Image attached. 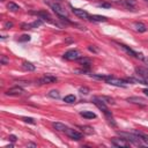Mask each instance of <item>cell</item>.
Segmentation results:
<instances>
[{"label": "cell", "instance_id": "cell-1", "mask_svg": "<svg viewBox=\"0 0 148 148\" xmlns=\"http://www.w3.org/2000/svg\"><path fill=\"white\" fill-rule=\"evenodd\" d=\"M118 135L125 140H127L130 143L134 145H141V141L139 140L138 135L135 133H128V132H118Z\"/></svg>", "mask_w": 148, "mask_h": 148}, {"label": "cell", "instance_id": "cell-2", "mask_svg": "<svg viewBox=\"0 0 148 148\" xmlns=\"http://www.w3.org/2000/svg\"><path fill=\"white\" fill-rule=\"evenodd\" d=\"M51 7L53 9V12L59 16V17H68V14H67V10L60 5V3H57V2H53L51 3Z\"/></svg>", "mask_w": 148, "mask_h": 148}, {"label": "cell", "instance_id": "cell-3", "mask_svg": "<svg viewBox=\"0 0 148 148\" xmlns=\"http://www.w3.org/2000/svg\"><path fill=\"white\" fill-rule=\"evenodd\" d=\"M92 103H94L98 109H101V110L105 113V116H111V112L109 111V109H108V106H106V103H104L102 99H99L98 96L92 97Z\"/></svg>", "mask_w": 148, "mask_h": 148}, {"label": "cell", "instance_id": "cell-4", "mask_svg": "<svg viewBox=\"0 0 148 148\" xmlns=\"http://www.w3.org/2000/svg\"><path fill=\"white\" fill-rule=\"evenodd\" d=\"M106 83L111 84V86H116V87H125L126 86V80H121V79H117V77H113L110 75V77L105 81Z\"/></svg>", "mask_w": 148, "mask_h": 148}, {"label": "cell", "instance_id": "cell-5", "mask_svg": "<svg viewBox=\"0 0 148 148\" xmlns=\"http://www.w3.org/2000/svg\"><path fill=\"white\" fill-rule=\"evenodd\" d=\"M64 58L67 60H79L81 58V53L77 50H69L64 54Z\"/></svg>", "mask_w": 148, "mask_h": 148}, {"label": "cell", "instance_id": "cell-6", "mask_svg": "<svg viewBox=\"0 0 148 148\" xmlns=\"http://www.w3.org/2000/svg\"><path fill=\"white\" fill-rule=\"evenodd\" d=\"M24 92V89L20 86H15L13 88H9L7 91H6V95H9V96H16V95H22Z\"/></svg>", "mask_w": 148, "mask_h": 148}, {"label": "cell", "instance_id": "cell-7", "mask_svg": "<svg viewBox=\"0 0 148 148\" xmlns=\"http://www.w3.org/2000/svg\"><path fill=\"white\" fill-rule=\"evenodd\" d=\"M111 142L116 147H128L130 146V142L127 140L123 139V138H120V139L119 138H113V139H111Z\"/></svg>", "mask_w": 148, "mask_h": 148}, {"label": "cell", "instance_id": "cell-8", "mask_svg": "<svg viewBox=\"0 0 148 148\" xmlns=\"http://www.w3.org/2000/svg\"><path fill=\"white\" fill-rule=\"evenodd\" d=\"M66 134L73 140H81L82 139V133H80V132H77V131H75L73 128H67L66 130Z\"/></svg>", "mask_w": 148, "mask_h": 148}, {"label": "cell", "instance_id": "cell-9", "mask_svg": "<svg viewBox=\"0 0 148 148\" xmlns=\"http://www.w3.org/2000/svg\"><path fill=\"white\" fill-rule=\"evenodd\" d=\"M127 102L130 103H133V104H139V105H146L147 104V101L142 97H138V96H133V97H128L126 99Z\"/></svg>", "mask_w": 148, "mask_h": 148}, {"label": "cell", "instance_id": "cell-10", "mask_svg": "<svg viewBox=\"0 0 148 148\" xmlns=\"http://www.w3.org/2000/svg\"><path fill=\"white\" fill-rule=\"evenodd\" d=\"M72 12L74 13V15H76L77 17H81V18H89V14L83 10V9H80V8H72Z\"/></svg>", "mask_w": 148, "mask_h": 148}, {"label": "cell", "instance_id": "cell-11", "mask_svg": "<svg viewBox=\"0 0 148 148\" xmlns=\"http://www.w3.org/2000/svg\"><path fill=\"white\" fill-rule=\"evenodd\" d=\"M56 81H57V77L52 76V75H44L43 77L39 79V83L40 84H49V83H53Z\"/></svg>", "mask_w": 148, "mask_h": 148}, {"label": "cell", "instance_id": "cell-12", "mask_svg": "<svg viewBox=\"0 0 148 148\" xmlns=\"http://www.w3.org/2000/svg\"><path fill=\"white\" fill-rule=\"evenodd\" d=\"M135 73H136L139 76H141V77H143V79L148 80V68L136 67V68H135Z\"/></svg>", "mask_w": 148, "mask_h": 148}, {"label": "cell", "instance_id": "cell-13", "mask_svg": "<svg viewBox=\"0 0 148 148\" xmlns=\"http://www.w3.org/2000/svg\"><path fill=\"white\" fill-rule=\"evenodd\" d=\"M53 127L56 131H59V132H66V130L68 128L65 124L62 123H53Z\"/></svg>", "mask_w": 148, "mask_h": 148}, {"label": "cell", "instance_id": "cell-14", "mask_svg": "<svg viewBox=\"0 0 148 148\" xmlns=\"http://www.w3.org/2000/svg\"><path fill=\"white\" fill-rule=\"evenodd\" d=\"M89 20L96 21V22H105L108 18L105 16H102V15H91V16H89Z\"/></svg>", "mask_w": 148, "mask_h": 148}, {"label": "cell", "instance_id": "cell-15", "mask_svg": "<svg viewBox=\"0 0 148 148\" xmlns=\"http://www.w3.org/2000/svg\"><path fill=\"white\" fill-rule=\"evenodd\" d=\"M80 114H81L83 118H87V119L96 118V114H95L92 111H82V112H80Z\"/></svg>", "mask_w": 148, "mask_h": 148}, {"label": "cell", "instance_id": "cell-16", "mask_svg": "<svg viewBox=\"0 0 148 148\" xmlns=\"http://www.w3.org/2000/svg\"><path fill=\"white\" fill-rule=\"evenodd\" d=\"M134 27H135L136 31H139V32H145L147 30V27L143 23H141V22H135L134 23Z\"/></svg>", "mask_w": 148, "mask_h": 148}, {"label": "cell", "instance_id": "cell-17", "mask_svg": "<svg viewBox=\"0 0 148 148\" xmlns=\"http://www.w3.org/2000/svg\"><path fill=\"white\" fill-rule=\"evenodd\" d=\"M133 133H135V134L138 135V138H139L140 141H142L143 143H148V136H147L146 134H143V133H141V132H138V131H134Z\"/></svg>", "mask_w": 148, "mask_h": 148}, {"label": "cell", "instance_id": "cell-18", "mask_svg": "<svg viewBox=\"0 0 148 148\" xmlns=\"http://www.w3.org/2000/svg\"><path fill=\"white\" fill-rule=\"evenodd\" d=\"M39 17H42L43 20H46V21H49V22H51L52 20H51V16H50V14L49 13H46V12H37L36 13Z\"/></svg>", "mask_w": 148, "mask_h": 148}, {"label": "cell", "instance_id": "cell-19", "mask_svg": "<svg viewBox=\"0 0 148 148\" xmlns=\"http://www.w3.org/2000/svg\"><path fill=\"white\" fill-rule=\"evenodd\" d=\"M22 67L25 69V71H35V65L34 64H31V62H29V61H24L23 64H22Z\"/></svg>", "mask_w": 148, "mask_h": 148}, {"label": "cell", "instance_id": "cell-20", "mask_svg": "<svg viewBox=\"0 0 148 148\" xmlns=\"http://www.w3.org/2000/svg\"><path fill=\"white\" fill-rule=\"evenodd\" d=\"M7 8H8L9 10H12V12H17V10L20 9V6H17V5L14 3V2H9V3L7 5Z\"/></svg>", "mask_w": 148, "mask_h": 148}, {"label": "cell", "instance_id": "cell-21", "mask_svg": "<svg viewBox=\"0 0 148 148\" xmlns=\"http://www.w3.org/2000/svg\"><path fill=\"white\" fill-rule=\"evenodd\" d=\"M75 99H76V97L74 95H67L64 97V102H66V103H74Z\"/></svg>", "mask_w": 148, "mask_h": 148}, {"label": "cell", "instance_id": "cell-22", "mask_svg": "<svg viewBox=\"0 0 148 148\" xmlns=\"http://www.w3.org/2000/svg\"><path fill=\"white\" fill-rule=\"evenodd\" d=\"M123 2H124V5H125L126 7H128V8H132V7H134V6L136 5V0H124Z\"/></svg>", "mask_w": 148, "mask_h": 148}, {"label": "cell", "instance_id": "cell-23", "mask_svg": "<svg viewBox=\"0 0 148 148\" xmlns=\"http://www.w3.org/2000/svg\"><path fill=\"white\" fill-rule=\"evenodd\" d=\"M99 99H102L104 103H108V104H114V101L110 97H105V96H98Z\"/></svg>", "mask_w": 148, "mask_h": 148}, {"label": "cell", "instance_id": "cell-24", "mask_svg": "<svg viewBox=\"0 0 148 148\" xmlns=\"http://www.w3.org/2000/svg\"><path fill=\"white\" fill-rule=\"evenodd\" d=\"M80 128L83 130V132H84L86 134H92V133H94V130H92V127H90V126H80Z\"/></svg>", "mask_w": 148, "mask_h": 148}, {"label": "cell", "instance_id": "cell-25", "mask_svg": "<svg viewBox=\"0 0 148 148\" xmlns=\"http://www.w3.org/2000/svg\"><path fill=\"white\" fill-rule=\"evenodd\" d=\"M80 64H82V65H84V66H89L90 65V59H88V58H80L79 60H77Z\"/></svg>", "mask_w": 148, "mask_h": 148}, {"label": "cell", "instance_id": "cell-26", "mask_svg": "<svg viewBox=\"0 0 148 148\" xmlns=\"http://www.w3.org/2000/svg\"><path fill=\"white\" fill-rule=\"evenodd\" d=\"M49 96L52 97V98H59V97H60V92H59L58 90H51V91L49 92Z\"/></svg>", "mask_w": 148, "mask_h": 148}, {"label": "cell", "instance_id": "cell-27", "mask_svg": "<svg viewBox=\"0 0 148 148\" xmlns=\"http://www.w3.org/2000/svg\"><path fill=\"white\" fill-rule=\"evenodd\" d=\"M18 40H20V42H27V40H30V36H29V35H23V36H21V37L18 38Z\"/></svg>", "mask_w": 148, "mask_h": 148}, {"label": "cell", "instance_id": "cell-28", "mask_svg": "<svg viewBox=\"0 0 148 148\" xmlns=\"http://www.w3.org/2000/svg\"><path fill=\"white\" fill-rule=\"evenodd\" d=\"M79 90H80V92H81V94H84V95H87V94L89 92V89H88L87 87H81Z\"/></svg>", "mask_w": 148, "mask_h": 148}, {"label": "cell", "instance_id": "cell-29", "mask_svg": "<svg viewBox=\"0 0 148 148\" xmlns=\"http://www.w3.org/2000/svg\"><path fill=\"white\" fill-rule=\"evenodd\" d=\"M22 120H23V121H25V123H30V124H35V120H34L32 118H28V117H23V118H22Z\"/></svg>", "mask_w": 148, "mask_h": 148}, {"label": "cell", "instance_id": "cell-30", "mask_svg": "<svg viewBox=\"0 0 148 148\" xmlns=\"http://www.w3.org/2000/svg\"><path fill=\"white\" fill-rule=\"evenodd\" d=\"M98 7H102V8H110L111 5H110V3H106V2H102V3H98Z\"/></svg>", "mask_w": 148, "mask_h": 148}, {"label": "cell", "instance_id": "cell-31", "mask_svg": "<svg viewBox=\"0 0 148 148\" xmlns=\"http://www.w3.org/2000/svg\"><path fill=\"white\" fill-rule=\"evenodd\" d=\"M12 27H13V23H12V22H6V23H5V28H6V29H10Z\"/></svg>", "mask_w": 148, "mask_h": 148}, {"label": "cell", "instance_id": "cell-32", "mask_svg": "<svg viewBox=\"0 0 148 148\" xmlns=\"http://www.w3.org/2000/svg\"><path fill=\"white\" fill-rule=\"evenodd\" d=\"M8 139H9V141H12V142H15L17 138H16L15 135H9V136H8Z\"/></svg>", "mask_w": 148, "mask_h": 148}, {"label": "cell", "instance_id": "cell-33", "mask_svg": "<svg viewBox=\"0 0 148 148\" xmlns=\"http://www.w3.org/2000/svg\"><path fill=\"white\" fill-rule=\"evenodd\" d=\"M88 50H89V51H91V52H95V53H96V52L98 51V50H97V49H95V47H94L92 45H90V46L88 47Z\"/></svg>", "mask_w": 148, "mask_h": 148}, {"label": "cell", "instance_id": "cell-34", "mask_svg": "<svg viewBox=\"0 0 148 148\" xmlns=\"http://www.w3.org/2000/svg\"><path fill=\"white\" fill-rule=\"evenodd\" d=\"M1 62L5 65V64H7V62H8V60H7V59H6V58L2 56V57H1Z\"/></svg>", "mask_w": 148, "mask_h": 148}, {"label": "cell", "instance_id": "cell-35", "mask_svg": "<svg viewBox=\"0 0 148 148\" xmlns=\"http://www.w3.org/2000/svg\"><path fill=\"white\" fill-rule=\"evenodd\" d=\"M28 147H36L35 143H28Z\"/></svg>", "mask_w": 148, "mask_h": 148}, {"label": "cell", "instance_id": "cell-36", "mask_svg": "<svg viewBox=\"0 0 148 148\" xmlns=\"http://www.w3.org/2000/svg\"><path fill=\"white\" fill-rule=\"evenodd\" d=\"M143 92H145V94H146V95L148 96V88H146V89H143Z\"/></svg>", "mask_w": 148, "mask_h": 148}, {"label": "cell", "instance_id": "cell-37", "mask_svg": "<svg viewBox=\"0 0 148 148\" xmlns=\"http://www.w3.org/2000/svg\"><path fill=\"white\" fill-rule=\"evenodd\" d=\"M145 60H146V61H147V64H148V59H145Z\"/></svg>", "mask_w": 148, "mask_h": 148}, {"label": "cell", "instance_id": "cell-38", "mask_svg": "<svg viewBox=\"0 0 148 148\" xmlns=\"http://www.w3.org/2000/svg\"><path fill=\"white\" fill-rule=\"evenodd\" d=\"M1 1H3V0H1Z\"/></svg>", "mask_w": 148, "mask_h": 148}, {"label": "cell", "instance_id": "cell-39", "mask_svg": "<svg viewBox=\"0 0 148 148\" xmlns=\"http://www.w3.org/2000/svg\"><path fill=\"white\" fill-rule=\"evenodd\" d=\"M146 1H148V0H146Z\"/></svg>", "mask_w": 148, "mask_h": 148}]
</instances>
